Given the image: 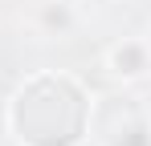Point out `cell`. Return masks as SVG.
<instances>
[{
  "instance_id": "1",
  "label": "cell",
  "mask_w": 151,
  "mask_h": 146,
  "mask_svg": "<svg viewBox=\"0 0 151 146\" xmlns=\"http://www.w3.org/2000/svg\"><path fill=\"white\" fill-rule=\"evenodd\" d=\"M90 110L94 97L82 77L41 69L4 101V130L17 146H82L90 138Z\"/></svg>"
},
{
  "instance_id": "4",
  "label": "cell",
  "mask_w": 151,
  "mask_h": 146,
  "mask_svg": "<svg viewBox=\"0 0 151 146\" xmlns=\"http://www.w3.org/2000/svg\"><path fill=\"white\" fill-rule=\"evenodd\" d=\"M143 41H147V49H151V24H147V33H143Z\"/></svg>"
},
{
  "instance_id": "2",
  "label": "cell",
  "mask_w": 151,
  "mask_h": 146,
  "mask_svg": "<svg viewBox=\"0 0 151 146\" xmlns=\"http://www.w3.org/2000/svg\"><path fill=\"white\" fill-rule=\"evenodd\" d=\"M94 110L119 122V126H110V122L90 118V138H98V146H143V142H147V130H151L147 110H143L131 94L98 97V101H94Z\"/></svg>"
},
{
  "instance_id": "3",
  "label": "cell",
  "mask_w": 151,
  "mask_h": 146,
  "mask_svg": "<svg viewBox=\"0 0 151 146\" xmlns=\"http://www.w3.org/2000/svg\"><path fill=\"white\" fill-rule=\"evenodd\" d=\"M102 69L110 73L114 81H123V85H135V81H143L151 77V49L143 37H127L119 45H110L102 53Z\"/></svg>"
}]
</instances>
